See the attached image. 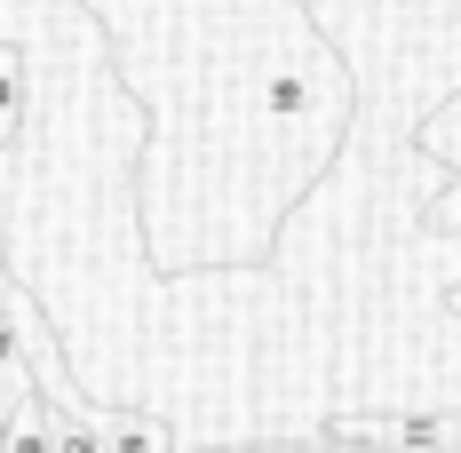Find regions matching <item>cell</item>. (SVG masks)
<instances>
[{
    "label": "cell",
    "mask_w": 461,
    "mask_h": 453,
    "mask_svg": "<svg viewBox=\"0 0 461 453\" xmlns=\"http://www.w3.org/2000/svg\"><path fill=\"white\" fill-rule=\"evenodd\" d=\"M95 438H104V453H167V421L143 406H104Z\"/></svg>",
    "instance_id": "6da1fadb"
},
{
    "label": "cell",
    "mask_w": 461,
    "mask_h": 453,
    "mask_svg": "<svg viewBox=\"0 0 461 453\" xmlns=\"http://www.w3.org/2000/svg\"><path fill=\"white\" fill-rule=\"evenodd\" d=\"M24 104H32V80H24V48L0 41V151L24 136Z\"/></svg>",
    "instance_id": "7a4b0ae2"
}]
</instances>
